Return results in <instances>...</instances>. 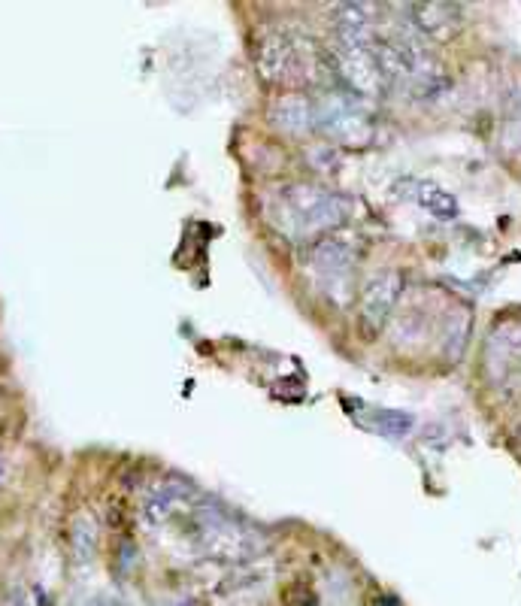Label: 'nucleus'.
<instances>
[{"label": "nucleus", "instance_id": "nucleus-6", "mask_svg": "<svg viewBox=\"0 0 521 606\" xmlns=\"http://www.w3.org/2000/svg\"><path fill=\"white\" fill-rule=\"evenodd\" d=\"M312 270L319 273L322 285L331 291V297L337 294V300L343 303L349 297V285H352V267H355V249L349 240L343 237H325L312 246L309 252Z\"/></svg>", "mask_w": 521, "mask_h": 606}, {"label": "nucleus", "instance_id": "nucleus-8", "mask_svg": "<svg viewBox=\"0 0 521 606\" xmlns=\"http://www.w3.org/2000/svg\"><path fill=\"white\" fill-rule=\"evenodd\" d=\"M403 16L422 40H437V43L452 40L464 25V13L455 4H412L403 10Z\"/></svg>", "mask_w": 521, "mask_h": 606}, {"label": "nucleus", "instance_id": "nucleus-10", "mask_svg": "<svg viewBox=\"0 0 521 606\" xmlns=\"http://www.w3.org/2000/svg\"><path fill=\"white\" fill-rule=\"evenodd\" d=\"M270 119L285 134H306L316 128V107H312V100L300 94H282L270 107Z\"/></svg>", "mask_w": 521, "mask_h": 606}, {"label": "nucleus", "instance_id": "nucleus-3", "mask_svg": "<svg viewBox=\"0 0 521 606\" xmlns=\"http://www.w3.org/2000/svg\"><path fill=\"white\" fill-rule=\"evenodd\" d=\"M312 46L291 31H267L255 52L258 76L270 85H297L312 73Z\"/></svg>", "mask_w": 521, "mask_h": 606}, {"label": "nucleus", "instance_id": "nucleus-4", "mask_svg": "<svg viewBox=\"0 0 521 606\" xmlns=\"http://www.w3.org/2000/svg\"><path fill=\"white\" fill-rule=\"evenodd\" d=\"M328 64L352 97H379L388 88L373 58V40L334 37L328 46Z\"/></svg>", "mask_w": 521, "mask_h": 606}, {"label": "nucleus", "instance_id": "nucleus-9", "mask_svg": "<svg viewBox=\"0 0 521 606\" xmlns=\"http://www.w3.org/2000/svg\"><path fill=\"white\" fill-rule=\"evenodd\" d=\"M194 485L191 482H182V479H167V482H158L149 494H146V503H143V519L149 525H167L170 519H176L179 513L185 510H194Z\"/></svg>", "mask_w": 521, "mask_h": 606}, {"label": "nucleus", "instance_id": "nucleus-2", "mask_svg": "<svg viewBox=\"0 0 521 606\" xmlns=\"http://www.w3.org/2000/svg\"><path fill=\"white\" fill-rule=\"evenodd\" d=\"M194 540L219 561H246L264 549V537L246 522L216 507H194Z\"/></svg>", "mask_w": 521, "mask_h": 606}, {"label": "nucleus", "instance_id": "nucleus-7", "mask_svg": "<svg viewBox=\"0 0 521 606\" xmlns=\"http://www.w3.org/2000/svg\"><path fill=\"white\" fill-rule=\"evenodd\" d=\"M400 291H403V276L397 270H382L364 285L361 322H364L367 331L379 334L388 325V319H391V313L397 307V300H400Z\"/></svg>", "mask_w": 521, "mask_h": 606}, {"label": "nucleus", "instance_id": "nucleus-12", "mask_svg": "<svg viewBox=\"0 0 521 606\" xmlns=\"http://www.w3.org/2000/svg\"><path fill=\"white\" fill-rule=\"evenodd\" d=\"M470 334V313L458 310L449 316V325H446V349H449V358H458L461 349H464V340Z\"/></svg>", "mask_w": 521, "mask_h": 606}, {"label": "nucleus", "instance_id": "nucleus-1", "mask_svg": "<svg viewBox=\"0 0 521 606\" xmlns=\"http://www.w3.org/2000/svg\"><path fill=\"white\" fill-rule=\"evenodd\" d=\"M291 237H309L328 231L346 219V200L319 185H291L279 194V207L273 213Z\"/></svg>", "mask_w": 521, "mask_h": 606}, {"label": "nucleus", "instance_id": "nucleus-15", "mask_svg": "<svg viewBox=\"0 0 521 606\" xmlns=\"http://www.w3.org/2000/svg\"><path fill=\"white\" fill-rule=\"evenodd\" d=\"M91 546H94V528L82 519V522H76V552L85 558L91 552Z\"/></svg>", "mask_w": 521, "mask_h": 606}, {"label": "nucleus", "instance_id": "nucleus-5", "mask_svg": "<svg viewBox=\"0 0 521 606\" xmlns=\"http://www.w3.org/2000/svg\"><path fill=\"white\" fill-rule=\"evenodd\" d=\"M316 107V125L322 131H328L334 140L340 143H364L370 137V122L364 116V110L355 104L352 94H322L312 100Z\"/></svg>", "mask_w": 521, "mask_h": 606}, {"label": "nucleus", "instance_id": "nucleus-13", "mask_svg": "<svg viewBox=\"0 0 521 606\" xmlns=\"http://www.w3.org/2000/svg\"><path fill=\"white\" fill-rule=\"evenodd\" d=\"M376 428L385 434V437H406L409 431H412V416H406V413H397V410H385V413H379L376 416Z\"/></svg>", "mask_w": 521, "mask_h": 606}, {"label": "nucleus", "instance_id": "nucleus-14", "mask_svg": "<svg viewBox=\"0 0 521 606\" xmlns=\"http://www.w3.org/2000/svg\"><path fill=\"white\" fill-rule=\"evenodd\" d=\"M506 137L509 143L521 146V88L509 100V122H506Z\"/></svg>", "mask_w": 521, "mask_h": 606}, {"label": "nucleus", "instance_id": "nucleus-11", "mask_svg": "<svg viewBox=\"0 0 521 606\" xmlns=\"http://www.w3.org/2000/svg\"><path fill=\"white\" fill-rule=\"evenodd\" d=\"M406 185H409V200H415L425 213H431L434 219H440V222H452V219H458V200H455V194H449L443 185H437V182H428V179H406Z\"/></svg>", "mask_w": 521, "mask_h": 606}]
</instances>
